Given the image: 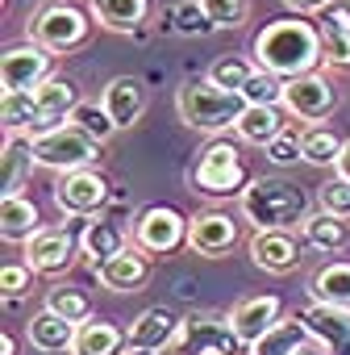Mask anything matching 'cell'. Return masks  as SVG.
<instances>
[{"label": "cell", "instance_id": "1f68e13d", "mask_svg": "<svg viewBox=\"0 0 350 355\" xmlns=\"http://www.w3.org/2000/svg\"><path fill=\"white\" fill-rule=\"evenodd\" d=\"M0 125H5V134L30 138L38 130V101H34V92H5L0 96Z\"/></svg>", "mask_w": 350, "mask_h": 355}, {"label": "cell", "instance_id": "74e56055", "mask_svg": "<svg viewBox=\"0 0 350 355\" xmlns=\"http://www.w3.org/2000/svg\"><path fill=\"white\" fill-rule=\"evenodd\" d=\"M213 30H242L250 17V0H201Z\"/></svg>", "mask_w": 350, "mask_h": 355}, {"label": "cell", "instance_id": "52a82bcc", "mask_svg": "<svg viewBox=\"0 0 350 355\" xmlns=\"http://www.w3.org/2000/svg\"><path fill=\"white\" fill-rule=\"evenodd\" d=\"M26 34H30V42L46 46L50 55H71V51H80V46L88 42L92 21H88V13H84V9H75V5H71V0H50L42 13H34V17H30Z\"/></svg>", "mask_w": 350, "mask_h": 355}, {"label": "cell", "instance_id": "b9f144b4", "mask_svg": "<svg viewBox=\"0 0 350 355\" xmlns=\"http://www.w3.org/2000/svg\"><path fill=\"white\" fill-rule=\"evenodd\" d=\"M34 268L30 263H9V268H0V297H9V301H21L30 288H34Z\"/></svg>", "mask_w": 350, "mask_h": 355}, {"label": "cell", "instance_id": "3957f363", "mask_svg": "<svg viewBox=\"0 0 350 355\" xmlns=\"http://www.w3.org/2000/svg\"><path fill=\"white\" fill-rule=\"evenodd\" d=\"M180 117H184V125H192V130H201V134H225V130H234L238 125V117L246 113V96L242 92H234V88H221L217 80H209V76H201V80H188L184 88H180Z\"/></svg>", "mask_w": 350, "mask_h": 355}, {"label": "cell", "instance_id": "4316f807", "mask_svg": "<svg viewBox=\"0 0 350 355\" xmlns=\"http://www.w3.org/2000/svg\"><path fill=\"white\" fill-rule=\"evenodd\" d=\"M284 125H288V121H284L279 105H246V113L238 117L234 134H238L246 146H267V142H271Z\"/></svg>", "mask_w": 350, "mask_h": 355}, {"label": "cell", "instance_id": "5b68a950", "mask_svg": "<svg viewBox=\"0 0 350 355\" xmlns=\"http://www.w3.org/2000/svg\"><path fill=\"white\" fill-rule=\"evenodd\" d=\"M242 351L250 347L238 338L230 313H188L167 347V355H242Z\"/></svg>", "mask_w": 350, "mask_h": 355}, {"label": "cell", "instance_id": "836d02e7", "mask_svg": "<svg viewBox=\"0 0 350 355\" xmlns=\"http://www.w3.org/2000/svg\"><path fill=\"white\" fill-rule=\"evenodd\" d=\"M342 138H338V130H329V125H304V163H313V167H333L338 163V155H342Z\"/></svg>", "mask_w": 350, "mask_h": 355}, {"label": "cell", "instance_id": "603a6c76", "mask_svg": "<svg viewBox=\"0 0 350 355\" xmlns=\"http://www.w3.org/2000/svg\"><path fill=\"white\" fill-rule=\"evenodd\" d=\"M34 146L21 134H5V155H0V197H21L30 171H34Z\"/></svg>", "mask_w": 350, "mask_h": 355}, {"label": "cell", "instance_id": "8992f818", "mask_svg": "<svg viewBox=\"0 0 350 355\" xmlns=\"http://www.w3.org/2000/svg\"><path fill=\"white\" fill-rule=\"evenodd\" d=\"M30 146H34L38 167H50V171H80V167H92V163L100 159V146H104V142H96L84 125L63 121V125H55V130L30 138Z\"/></svg>", "mask_w": 350, "mask_h": 355}, {"label": "cell", "instance_id": "e0dca14e", "mask_svg": "<svg viewBox=\"0 0 350 355\" xmlns=\"http://www.w3.org/2000/svg\"><path fill=\"white\" fill-rule=\"evenodd\" d=\"M279 318H284V301H279L275 293L242 297V301H234V309H230V322H234V330H238V338H242L246 347H250L255 338H263Z\"/></svg>", "mask_w": 350, "mask_h": 355}, {"label": "cell", "instance_id": "e575fe53", "mask_svg": "<svg viewBox=\"0 0 350 355\" xmlns=\"http://www.w3.org/2000/svg\"><path fill=\"white\" fill-rule=\"evenodd\" d=\"M267 159H271L275 167L300 163V159H304V121H300V125H284V130L267 142Z\"/></svg>", "mask_w": 350, "mask_h": 355}, {"label": "cell", "instance_id": "7bdbcfd3", "mask_svg": "<svg viewBox=\"0 0 350 355\" xmlns=\"http://www.w3.org/2000/svg\"><path fill=\"white\" fill-rule=\"evenodd\" d=\"M338 0H284V9H292V13H300V17H308V13H325V9H333Z\"/></svg>", "mask_w": 350, "mask_h": 355}, {"label": "cell", "instance_id": "83f0119b", "mask_svg": "<svg viewBox=\"0 0 350 355\" xmlns=\"http://www.w3.org/2000/svg\"><path fill=\"white\" fill-rule=\"evenodd\" d=\"M80 251H84L92 263H104V259H113V255L125 251V230H121L117 222H109V218H96V222L84 226V234H80Z\"/></svg>", "mask_w": 350, "mask_h": 355}, {"label": "cell", "instance_id": "ac0fdd59", "mask_svg": "<svg viewBox=\"0 0 350 355\" xmlns=\"http://www.w3.org/2000/svg\"><path fill=\"white\" fill-rule=\"evenodd\" d=\"M96 276H100V284L113 288V293H142L146 280H150V255H146L142 247H125L121 255L96 263Z\"/></svg>", "mask_w": 350, "mask_h": 355}, {"label": "cell", "instance_id": "4dcf8cb0", "mask_svg": "<svg viewBox=\"0 0 350 355\" xmlns=\"http://www.w3.org/2000/svg\"><path fill=\"white\" fill-rule=\"evenodd\" d=\"M300 239H304V247H313V251H342L346 247V218H333V214H308L304 222H300Z\"/></svg>", "mask_w": 350, "mask_h": 355}, {"label": "cell", "instance_id": "d4e9b609", "mask_svg": "<svg viewBox=\"0 0 350 355\" xmlns=\"http://www.w3.org/2000/svg\"><path fill=\"white\" fill-rule=\"evenodd\" d=\"M308 343H313V334H308V326L300 322V313H284L263 338L250 343L246 355H292V351H300V347H308Z\"/></svg>", "mask_w": 350, "mask_h": 355}, {"label": "cell", "instance_id": "8fae6325", "mask_svg": "<svg viewBox=\"0 0 350 355\" xmlns=\"http://www.w3.org/2000/svg\"><path fill=\"white\" fill-rule=\"evenodd\" d=\"M50 76H55V55L46 46H38V42L9 46L0 55V88L5 92H34Z\"/></svg>", "mask_w": 350, "mask_h": 355}, {"label": "cell", "instance_id": "ee69618b", "mask_svg": "<svg viewBox=\"0 0 350 355\" xmlns=\"http://www.w3.org/2000/svg\"><path fill=\"white\" fill-rule=\"evenodd\" d=\"M333 171L342 175V180H350V142L342 146V155H338V163H333Z\"/></svg>", "mask_w": 350, "mask_h": 355}, {"label": "cell", "instance_id": "30bf717a", "mask_svg": "<svg viewBox=\"0 0 350 355\" xmlns=\"http://www.w3.org/2000/svg\"><path fill=\"white\" fill-rule=\"evenodd\" d=\"M284 109H288L296 121L317 125V121H325V117L338 109V92H333V84H329L321 71H304V76L284 80Z\"/></svg>", "mask_w": 350, "mask_h": 355}, {"label": "cell", "instance_id": "44dd1931", "mask_svg": "<svg viewBox=\"0 0 350 355\" xmlns=\"http://www.w3.org/2000/svg\"><path fill=\"white\" fill-rule=\"evenodd\" d=\"M92 21L109 34H138L150 17V0H88Z\"/></svg>", "mask_w": 350, "mask_h": 355}, {"label": "cell", "instance_id": "484cf974", "mask_svg": "<svg viewBox=\"0 0 350 355\" xmlns=\"http://www.w3.org/2000/svg\"><path fill=\"white\" fill-rule=\"evenodd\" d=\"M38 230H42V218L30 197H0V234L9 243H26Z\"/></svg>", "mask_w": 350, "mask_h": 355}, {"label": "cell", "instance_id": "d590c367", "mask_svg": "<svg viewBox=\"0 0 350 355\" xmlns=\"http://www.w3.org/2000/svg\"><path fill=\"white\" fill-rule=\"evenodd\" d=\"M259 71V63H250V59H242V55H221L213 67H209V80H217L221 88H234V92H242L246 88V80Z\"/></svg>", "mask_w": 350, "mask_h": 355}, {"label": "cell", "instance_id": "2e32d148", "mask_svg": "<svg viewBox=\"0 0 350 355\" xmlns=\"http://www.w3.org/2000/svg\"><path fill=\"white\" fill-rule=\"evenodd\" d=\"M34 101H38V130H34L30 138L46 134V130H55V125H63V121H71V113L80 109V88H75V80H67V76H50L46 84L34 88Z\"/></svg>", "mask_w": 350, "mask_h": 355}, {"label": "cell", "instance_id": "f35d334b", "mask_svg": "<svg viewBox=\"0 0 350 355\" xmlns=\"http://www.w3.org/2000/svg\"><path fill=\"white\" fill-rule=\"evenodd\" d=\"M242 96H246V105H284V80L259 67V71L246 80Z\"/></svg>", "mask_w": 350, "mask_h": 355}, {"label": "cell", "instance_id": "c3c4849f", "mask_svg": "<svg viewBox=\"0 0 350 355\" xmlns=\"http://www.w3.org/2000/svg\"><path fill=\"white\" fill-rule=\"evenodd\" d=\"M125 355H158V351H142V347H129Z\"/></svg>", "mask_w": 350, "mask_h": 355}, {"label": "cell", "instance_id": "7c38bea8", "mask_svg": "<svg viewBox=\"0 0 350 355\" xmlns=\"http://www.w3.org/2000/svg\"><path fill=\"white\" fill-rule=\"evenodd\" d=\"M26 247V263L38 272V276H63L71 263H75V251H80V239L67 230V226H42L34 239L21 243Z\"/></svg>", "mask_w": 350, "mask_h": 355}, {"label": "cell", "instance_id": "ffe728a7", "mask_svg": "<svg viewBox=\"0 0 350 355\" xmlns=\"http://www.w3.org/2000/svg\"><path fill=\"white\" fill-rule=\"evenodd\" d=\"M75 322H67L63 313H55V309H38L30 322H26V338H30V347L34 351H46V355H63V351H71V343H75Z\"/></svg>", "mask_w": 350, "mask_h": 355}, {"label": "cell", "instance_id": "f546056e", "mask_svg": "<svg viewBox=\"0 0 350 355\" xmlns=\"http://www.w3.org/2000/svg\"><path fill=\"white\" fill-rule=\"evenodd\" d=\"M317 30H321V46H325V67L350 71V26L342 21V13L325 9L321 21H317Z\"/></svg>", "mask_w": 350, "mask_h": 355}, {"label": "cell", "instance_id": "4fadbf2b", "mask_svg": "<svg viewBox=\"0 0 350 355\" xmlns=\"http://www.w3.org/2000/svg\"><path fill=\"white\" fill-rule=\"evenodd\" d=\"M296 313L308 326L313 347H321L325 355H350V309H333L325 301H308Z\"/></svg>", "mask_w": 350, "mask_h": 355}, {"label": "cell", "instance_id": "f6af8a7d", "mask_svg": "<svg viewBox=\"0 0 350 355\" xmlns=\"http://www.w3.org/2000/svg\"><path fill=\"white\" fill-rule=\"evenodd\" d=\"M0 355H17V338L13 334H0Z\"/></svg>", "mask_w": 350, "mask_h": 355}, {"label": "cell", "instance_id": "60d3db41", "mask_svg": "<svg viewBox=\"0 0 350 355\" xmlns=\"http://www.w3.org/2000/svg\"><path fill=\"white\" fill-rule=\"evenodd\" d=\"M317 205L333 218H350V180H342V175H333L329 184L317 189Z\"/></svg>", "mask_w": 350, "mask_h": 355}, {"label": "cell", "instance_id": "cb8c5ba5", "mask_svg": "<svg viewBox=\"0 0 350 355\" xmlns=\"http://www.w3.org/2000/svg\"><path fill=\"white\" fill-rule=\"evenodd\" d=\"M180 322H184V318H175L167 305H154V309H146V313L133 318V326H129V347L167 351L171 338H175V330H180Z\"/></svg>", "mask_w": 350, "mask_h": 355}, {"label": "cell", "instance_id": "277c9868", "mask_svg": "<svg viewBox=\"0 0 350 355\" xmlns=\"http://www.w3.org/2000/svg\"><path fill=\"white\" fill-rule=\"evenodd\" d=\"M192 184L196 193L205 197H242V189L250 184L246 180V167H242V150L230 142V138H213L209 146L196 150V163H192Z\"/></svg>", "mask_w": 350, "mask_h": 355}, {"label": "cell", "instance_id": "5bb4252c", "mask_svg": "<svg viewBox=\"0 0 350 355\" xmlns=\"http://www.w3.org/2000/svg\"><path fill=\"white\" fill-rule=\"evenodd\" d=\"M188 247L205 259H225L238 247V222L221 209H205L188 222Z\"/></svg>", "mask_w": 350, "mask_h": 355}, {"label": "cell", "instance_id": "9c48e42d", "mask_svg": "<svg viewBox=\"0 0 350 355\" xmlns=\"http://www.w3.org/2000/svg\"><path fill=\"white\" fill-rule=\"evenodd\" d=\"M188 222L192 218L171 205H146L133 222V247H142L146 255H171L175 247L188 243Z\"/></svg>", "mask_w": 350, "mask_h": 355}, {"label": "cell", "instance_id": "7402d4cb", "mask_svg": "<svg viewBox=\"0 0 350 355\" xmlns=\"http://www.w3.org/2000/svg\"><path fill=\"white\" fill-rule=\"evenodd\" d=\"M125 351H129V330H121L117 322H100V318L80 322L75 343H71V355H125Z\"/></svg>", "mask_w": 350, "mask_h": 355}, {"label": "cell", "instance_id": "d6a6232c", "mask_svg": "<svg viewBox=\"0 0 350 355\" xmlns=\"http://www.w3.org/2000/svg\"><path fill=\"white\" fill-rule=\"evenodd\" d=\"M46 309H55V313H63L67 322H88L92 318V293L88 288H80V284H55L50 293H46Z\"/></svg>", "mask_w": 350, "mask_h": 355}, {"label": "cell", "instance_id": "ab89813d", "mask_svg": "<svg viewBox=\"0 0 350 355\" xmlns=\"http://www.w3.org/2000/svg\"><path fill=\"white\" fill-rule=\"evenodd\" d=\"M171 26L180 30L184 38H196V34H209V30H213V21H209V13H205L201 0H184V5H175Z\"/></svg>", "mask_w": 350, "mask_h": 355}, {"label": "cell", "instance_id": "6da1fadb", "mask_svg": "<svg viewBox=\"0 0 350 355\" xmlns=\"http://www.w3.org/2000/svg\"><path fill=\"white\" fill-rule=\"evenodd\" d=\"M255 63L279 80H292V76H304V71H317L325 63V46H321V30L313 21H304L300 13L296 17H284V21H267L259 34H255Z\"/></svg>", "mask_w": 350, "mask_h": 355}, {"label": "cell", "instance_id": "ba28073f", "mask_svg": "<svg viewBox=\"0 0 350 355\" xmlns=\"http://www.w3.org/2000/svg\"><path fill=\"white\" fill-rule=\"evenodd\" d=\"M109 201H113V184L104 180L100 171H92V167L59 171V180H55V205L67 218H96Z\"/></svg>", "mask_w": 350, "mask_h": 355}, {"label": "cell", "instance_id": "7dc6e473", "mask_svg": "<svg viewBox=\"0 0 350 355\" xmlns=\"http://www.w3.org/2000/svg\"><path fill=\"white\" fill-rule=\"evenodd\" d=\"M292 355H325V351H321V347H313V343H308V347H300V351H292Z\"/></svg>", "mask_w": 350, "mask_h": 355}, {"label": "cell", "instance_id": "8d00e7d4", "mask_svg": "<svg viewBox=\"0 0 350 355\" xmlns=\"http://www.w3.org/2000/svg\"><path fill=\"white\" fill-rule=\"evenodd\" d=\"M71 121H75V125H84L96 142H109V138L117 134V121L109 117V109H104L100 101H80V109L71 113Z\"/></svg>", "mask_w": 350, "mask_h": 355}, {"label": "cell", "instance_id": "f1b7e54d", "mask_svg": "<svg viewBox=\"0 0 350 355\" xmlns=\"http://www.w3.org/2000/svg\"><path fill=\"white\" fill-rule=\"evenodd\" d=\"M308 297H313V301H325V305H333V309H350V263H346V259L325 263V268L313 276Z\"/></svg>", "mask_w": 350, "mask_h": 355}, {"label": "cell", "instance_id": "bcb514c9", "mask_svg": "<svg viewBox=\"0 0 350 355\" xmlns=\"http://www.w3.org/2000/svg\"><path fill=\"white\" fill-rule=\"evenodd\" d=\"M333 9H338V13H342V21L350 26V0H338V5H333Z\"/></svg>", "mask_w": 350, "mask_h": 355}, {"label": "cell", "instance_id": "7a4b0ae2", "mask_svg": "<svg viewBox=\"0 0 350 355\" xmlns=\"http://www.w3.org/2000/svg\"><path fill=\"white\" fill-rule=\"evenodd\" d=\"M238 201H242V218L255 222V230H292L308 218L304 189L284 180V175H255Z\"/></svg>", "mask_w": 350, "mask_h": 355}, {"label": "cell", "instance_id": "d6986e66", "mask_svg": "<svg viewBox=\"0 0 350 355\" xmlns=\"http://www.w3.org/2000/svg\"><path fill=\"white\" fill-rule=\"evenodd\" d=\"M100 105L109 109V117L117 121V130H129L142 113H146V84L138 76H117L109 80V88L100 92Z\"/></svg>", "mask_w": 350, "mask_h": 355}, {"label": "cell", "instance_id": "9a60e30c", "mask_svg": "<svg viewBox=\"0 0 350 355\" xmlns=\"http://www.w3.org/2000/svg\"><path fill=\"white\" fill-rule=\"evenodd\" d=\"M250 259H255V268H263L271 276H288L300 268L304 255H300V239L292 230H255Z\"/></svg>", "mask_w": 350, "mask_h": 355}]
</instances>
